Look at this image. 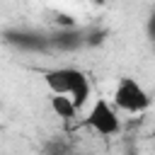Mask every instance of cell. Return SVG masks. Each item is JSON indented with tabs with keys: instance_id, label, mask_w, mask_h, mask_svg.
<instances>
[{
	"instance_id": "1",
	"label": "cell",
	"mask_w": 155,
	"mask_h": 155,
	"mask_svg": "<svg viewBox=\"0 0 155 155\" xmlns=\"http://www.w3.org/2000/svg\"><path fill=\"white\" fill-rule=\"evenodd\" d=\"M44 80L51 94H68L78 109H82L85 102L90 99V80L78 68H53L44 73Z\"/></svg>"
},
{
	"instance_id": "2",
	"label": "cell",
	"mask_w": 155,
	"mask_h": 155,
	"mask_svg": "<svg viewBox=\"0 0 155 155\" xmlns=\"http://www.w3.org/2000/svg\"><path fill=\"white\" fill-rule=\"evenodd\" d=\"M114 104L121 109V111H128V114H140L150 107V97L148 92L140 87L138 80L133 78H121L114 87Z\"/></svg>"
},
{
	"instance_id": "3",
	"label": "cell",
	"mask_w": 155,
	"mask_h": 155,
	"mask_svg": "<svg viewBox=\"0 0 155 155\" xmlns=\"http://www.w3.org/2000/svg\"><path fill=\"white\" fill-rule=\"evenodd\" d=\"M87 126L94 128L99 136H114L121 131V121L116 116V109L107 99H97L87 114Z\"/></svg>"
},
{
	"instance_id": "4",
	"label": "cell",
	"mask_w": 155,
	"mask_h": 155,
	"mask_svg": "<svg viewBox=\"0 0 155 155\" xmlns=\"http://www.w3.org/2000/svg\"><path fill=\"white\" fill-rule=\"evenodd\" d=\"M51 109H53L56 116H61V119H65V121L78 114V107L73 104V99H70L68 94H51Z\"/></svg>"
},
{
	"instance_id": "5",
	"label": "cell",
	"mask_w": 155,
	"mask_h": 155,
	"mask_svg": "<svg viewBox=\"0 0 155 155\" xmlns=\"http://www.w3.org/2000/svg\"><path fill=\"white\" fill-rule=\"evenodd\" d=\"M46 155H70V150H68V145L65 143H51L48 148H46Z\"/></svg>"
},
{
	"instance_id": "6",
	"label": "cell",
	"mask_w": 155,
	"mask_h": 155,
	"mask_svg": "<svg viewBox=\"0 0 155 155\" xmlns=\"http://www.w3.org/2000/svg\"><path fill=\"white\" fill-rule=\"evenodd\" d=\"M148 34H150V39H155V15H153L150 22H148Z\"/></svg>"
},
{
	"instance_id": "7",
	"label": "cell",
	"mask_w": 155,
	"mask_h": 155,
	"mask_svg": "<svg viewBox=\"0 0 155 155\" xmlns=\"http://www.w3.org/2000/svg\"><path fill=\"white\" fill-rule=\"evenodd\" d=\"M78 155H92V153H78Z\"/></svg>"
},
{
	"instance_id": "8",
	"label": "cell",
	"mask_w": 155,
	"mask_h": 155,
	"mask_svg": "<svg viewBox=\"0 0 155 155\" xmlns=\"http://www.w3.org/2000/svg\"><path fill=\"white\" fill-rule=\"evenodd\" d=\"M153 138H155V126H153Z\"/></svg>"
},
{
	"instance_id": "9",
	"label": "cell",
	"mask_w": 155,
	"mask_h": 155,
	"mask_svg": "<svg viewBox=\"0 0 155 155\" xmlns=\"http://www.w3.org/2000/svg\"><path fill=\"white\" fill-rule=\"evenodd\" d=\"M94 2H102V0H94Z\"/></svg>"
}]
</instances>
